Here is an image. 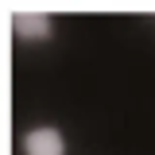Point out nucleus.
Segmentation results:
<instances>
[{
  "label": "nucleus",
  "instance_id": "1",
  "mask_svg": "<svg viewBox=\"0 0 155 155\" xmlns=\"http://www.w3.org/2000/svg\"><path fill=\"white\" fill-rule=\"evenodd\" d=\"M23 151L27 155H62L66 143H62V136L54 128H35V132L23 136Z\"/></svg>",
  "mask_w": 155,
  "mask_h": 155
},
{
  "label": "nucleus",
  "instance_id": "2",
  "mask_svg": "<svg viewBox=\"0 0 155 155\" xmlns=\"http://www.w3.org/2000/svg\"><path fill=\"white\" fill-rule=\"evenodd\" d=\"M16 35H23V39H47L51 35V16H39V12L16 16Z\"/></svg>",
  "mask_w": 155,
  "mask_h": 155
}]
</instances>
